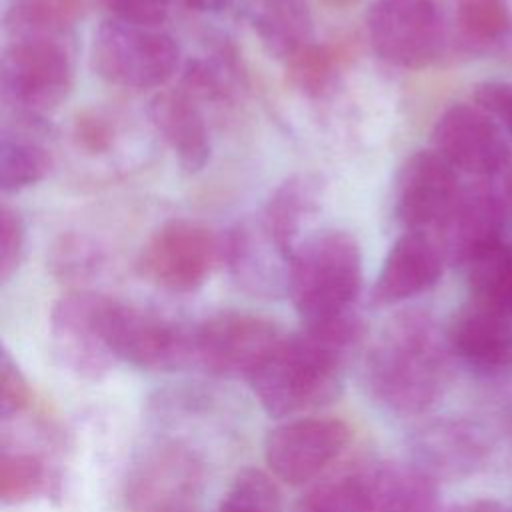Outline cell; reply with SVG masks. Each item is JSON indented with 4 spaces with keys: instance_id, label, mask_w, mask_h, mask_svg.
Returning <instances> with one entry per match:
<instances>
[{
    "instance_id": "1",
    "label": "cell",
    "mask_w": 512,
    "mask_h": 512,
    "mask_svg": "<svg viewBox=\"0 0 512 512\" xmlns=\"http://www.w3.org/2000/svg\"><path fill=\"white\" fill-rule=\"evenodd\" d=\"M362 336L364 324L354 312L282 336L250 378L260 406L282 418L332 402L342 392L346 356Z\"/></svg>"
},
{
    "instance_id": "2",
    "label": "cell",
    "mask_w": 512,
    "mask_h": 512,
    "mask_svg": "<svg viewBox=\"0 0 512 512\" xmlns=\"http://www.w3.org/2000/svg\"><path fill=\"white\" fill-rule=\"evenodd\" d=\"M446 380V348L430 318L416 312L392 318L364 362L368 394L396 414L430 408L442 396Z\"/></svg>"
},
{
    "instance_id": "3",
    "label": "cell",
    "mask_w": 512,
    "mask_h": 512,
    "mask_svg": "<svg viewBox=\"0 0 512 512\" xmlns=\"http://www.w3.org/2000/svg\"><path fill=\"white\" fill-rule=\"evenodd\" d=\"M362 288V250L346 230L304 238L288 266V296L304 326L352 312Z\"/></svg>"
},
{
    "instance_id": "4",
    "label": "cell",
    "mask_w": 512,
    "mask_h": 512,
    "mask_svg": "<svg viewBox=\"0 0 512 512\" xmlns=\"http://www.w3.org/2000/svg\"><path fill=\"white\" fill-rule=\"evenodd\" d=\"M74 62L58 38L22 36L0 62L2 102L20 124L40 126L70 96Z\"/></svg>"
},
{
    "instance_id": "5",
    "label": "cell",
    "mask_w": 512,
    "mask_h": 512,
    "mask_svg": "<svg viewBox=\"0 0 512 512\" xmlns=\"http://www.w3.org/2000/svg\"><path fill=\"white\" fill-rule=\"evenodd\" d=\"M180 48L176 40L156 28L104 20L92 34L90 64L108 84L124 90L164 86L176 72Z\"/></svg>"
},
{
    "instance_id": "6",
    "label": "cell",
    "mask_w": 512,
    "mask_h": 512,
    "mask_svg": "<svg viewBox=\"0 0 512 512\" xmlns=\"http://www.w3.org/2000/svg\"><path fill=\"white\" fill-rule=\"evenodd\" d=\"M100 328L114 358L136 368L170 372L194 364V328L158 312L106 298Z\"/></svg>"
},
{
    "instance_id": "7",
    "label": "cell",
    "mask_w": 512,
    "mask_h": 512,
    "mask_svg": "<svg viewBox=\"0 0 512 512\" xmlns=\"http://www.w3.org/2000/svg\"><path fill=\"white\" fill-rule=\"evenodd\" d=\"M220 264H224L222 234L186 218L158 226L136 258V270L146 282L174 294L198 290Z\"/></svg>"
},
{
    "instance_id": "8",
    "label": "cell",
    "mask_w": 512,
    "mask_h": 512,
    "mask_svg": "<svg viewBox=\"0 0 512 512\" xmlns=\"http://www.w3.org/2000/svg\"><path fill=\"white\" fill-rule=\"evenodd\" d=\"M366 32L372 50L398 68H426L444 48V22L434 0H374Z\"/></svg>"
},
{
    "instance_id": "9",
    "label": "cell",
    "mask_w": 512,
    "mask_h": 512,
    "mask_svg": "<svg viewBox=\"0 0 512 512\" xmlns=\"http://www.w3.org/2000/svg\"><path fill=\"white\" fill-rule=\"evenodd\" d=\"M282 340L274 322L250 312H218L194 328V364L220 378H252Z\"/></svg>"
},
{
    "instance_id": "10",
    "label": "cell",
    "mask_w": 512,
    "mask_h": 512,
    "mask_svg": "<svg viewBox=\"0 0 512 512\" xmlns=\"http://www.w3.org/2000/svg\"><path fill=\"white\" fill-rule=\"evenodd\" d=\"M350 428L336 418H298L272 428L264 438L270 470L288 484L320 474L348 444Z\"/></svg>"
},
{
    "instance_id": "11",
    "label": "cell",
    "mask_w": 512,
    "mask_h": 512,
    "mask_svg": "<svg viewBox=\"0 0 512 512\" xmlns=\"http://www.w3.org/2000/svg\"><path fill=\"white\" fill-rule=\"evenodd\" d=\"M106 296L72 290L52 306L50 332L56 356L80 378H102L116 360L100 328V312Z\"/></svg>"
},
{
    "instance_id": "12",
    "label": "cell",
    "mask_w": 512,
    "mask_h": 512,
    "mask_svg": "<svg viewBox=\"0 0 512 512\" xmlns=\"http://www.w3.org/2000/svg\"><path fill=\"white\" fill-rule=\"evenodd\" d=\"M434 150L458 170L492 176L510 162V148L490 114L476 104L446 108L432 130Z\"/></svg>"
},
{
    "instance_id": "13",
    "label": "cell",
    "mask_w": 512,
    "mask_h": 512,
    "mask_svg": "<svg viewBox=\"0 0 512 512\" xmlns=\"http://www.w3.org/2000/svg\"><path fill=\"white\" fill-rule=\"evenodd\" d=\"M202 482V466L180 444L150 450L126 480L130 512H186Z\"/></svg>"
},
{
    "instance_id": "14",
    "label": "cell",
    "mask_w": 512,
    "mask_h": 512,
    "mask_svg": "<svg viewBox=\"0 0 512 512\" xmlns=\"http://www.w3.org/2000/svg\"><path fill=\"white\" fill-rule=\"evenodd\" d=\"M506 208L502 198L484 186L460 188L458 196L436 222V244L446 262L470 266L502 244Z\"/></svg>"
},
{
    "instance_id": "15",
    "label": "cell",
    "mask_w": 512,
    "mask_h": 512,
    "mask_svg": "<svg viewBox=\"0 0 512 512\" xmlns=\"http://www.w3.org/2000/svg\"><path fill=\"white\" fill-rule=\"evenodd\" d=\"M458 176L436 150L410 154L394 182V214L408 230L436 226L458 196Z\"/></svg>"
},
{
    "instance_id": "16",
    "label": "cell",
    "mask_w": 512,
    "mask_h": 512,
    "mask_svg": "<svg viewBox=\"0 0 512 512\" xmlns=\"http://www.w3.org/2000/svg\"><path fill=\"white\" fill-rule=\"evenodd\" d=\"M444 262L434 238L408 230L390 246L372 288V302L392 306L430 290L440 280Z\"/></svg>"
},
{
    "instance_id": "17",
    "label": "cell",
    "mask_w": 512,
    "mask_h": 512,
    "mask_svg": "<svg viewBox=\"0 0 512 512\" xmlns=\"http://www.w3.org/2000/svg\"><path fill=\"white\" fill-rule=\"evenodd\" d=\"M148 120L186 172H200L208 164L210 132L196 98L184 88L160 90L148 104Z\"/></svg>"
},
{
    "instance_id": "18",
    "label": "cell",
    "mask_w": 512,
    "mask_h": 512,
    "mask_svg": "<svg viewBox=\"0 0 512 512\" xmlns=\"http://www.w3.org/2000/svg\"><path fill=\"white\" fill-rule=\"evenodd\" d=\"M450 348L470 366L500 372L512 368V324L508 314L482 302L464 306L448 330Z\"/></svg>"
},
{
    "instance_id": "19",
    "label": "cell",
    "mask_w": 512,
    "mask_h": 512,
    "mask_svg": "<svg viewBox=\"0 0 512 512\" xmlns=\"http://www.w3.org/2000/svg\"><path fill=\"white\" fill-rule=\"evenodd\" d=\"M322 190L320 176L302 172L278 184L268 198L260 216V230L286 260L292 258L302 242L300 234L318 214Z\"/></svg>"
},
{
    "instance_id": "20",
    "label": "cell",
    "mask_w": 512,
    "mask_h": 512,
    "mask_svg": "<svg viewBox=\"0 0 512 512\" xmlns=\"http://www.w3.org/2000/svg\"><path fill=\"white\" fill-rule=\"evenodd\" d=\"M372 512H438L434 478L416 464L382 462L368 468Z\"/></svg>"
},
{
    "instance_id": "21",
    "label": "cell",
    "mask_w": 512,
    "mask_h": 512,
    "mask_svg": "<svg viewBox=\"0 0 512 512\" xmlns=\"http://www.w3.org/2000/svg\"><path fill=\"white\" fill-rule=\"evenodd\" d=\"M250 22L264 46L280 60L312 42V24L302 0H252Z\"/></svg>"
},
{
    "instance_id": "22",
    "label": "cell",
    "mask_w": 512,
    "mask_h": 512,
    "mask_svg": "<svg viewBox=\"0 0 512 512\" xmlns=\"http://www.w3.org/2000/svg\"><path fill=\"white\" fill-rule=\"evenodd\" d=\"M412 454V464L432 478L452 476L468 468L476 458V442L460 424L436 422L414 436Z\"/></svg>"
},
{
    "instance_id": "23",
    "label": "cell",
    "mask_w": 512,
    "mask_h": 512,
    "mask_svg": "<svg viewBox=\"0 0 512 512\" xmlns=\"http://www.w3.org/2000/svg\"><path fill=\"white\" fill-rule=\"evenodd\" d=\"M346 56L342 46L312 40L284 60L288 80L304 96L322 98L336 84Z\"/></svg>"
},
{
    "instance_id": "24",
    "label": "cell",
    "mask_w": 512,
    "mask_h": 512,
    "mask_svg": "<svg viewBox=\"0 0 512 512\" xmlns=\"http://www.w3.org/2000/svg\"><path fill=\"white\" fill-rule=\"evenodd\" d=\"M86 0H12L6 12V28L18 38H60L82 16Z\"/></svg>"
},
{
    "instance_id": "25",
    "label": "cell",
    "mask_w": 512,
    "mask_h": 512,
    "mask_svg": "<svg viewBox=\"0 0 512 512\" xmlns=\"http://www.w3.org/2000/svg\"><path fill=\"white\" fill-rule=\"evenodd\" d=\"M52 168V154L36 140L18 132H2L0 140V188L6 194L20 192L44 180Z\"/></svg>"
},
{
    "instance_id": "26",
    "label": "cell",
    "mask_w": 512,
    "mask_h": 512,
    "mask_svg": "<svg viewBox=\"0 0 512 512\" xmlns=\"http://www.w3.org/2000/svg\"><path fill=\"white\" fill-rule=\"evenodd\" d=\"M290 512H372L368 470L316 484L294 502Z\"/></svg>"
},
{
    "instance_id": "27",
    "label": "cell",
    "mask_w": 512,
    "mask_h": 512,
    "mask_svg": "<svg viewBox=\"0 0 512 512\" xmlns=\"http://www.w3.org/2000/svg\"><path fill=\"white\" fill-rule=\"evenodd\" d=\"M476 302L512 316V242H502L468 266Z\"/></svg>"
},
{
    "instance_id": "28",
    "label": "cell",
    "mask_w": 512,
    "mask_h": 512,
    "mask_svg": "<svg viewBox=\"0 0 512 512\" xmlns=\"http://www.w3.org/2000/svg\"><path fill=\"white\" fill-rule=\"evenodd\" d=\"M456 22L472 42H496L512 32L508 0H458Z\"/></svg>"
},
{
    "instance_id": "29",
    "label": "cell",
    "mask_w": 512,
    "mask_h": 512,
    "mask_svg": "<svg viewBox=\"0 0 512 512\" xmlns=\"http://www.w3.org/2000/svg\"><path fill=\"white\" fill-rule=\"evenodd\" d=\"M46 484L44 464L26 452H4L0 458V500L16 506L32 500Z\"/></svg>"
},
{
    "instance_id": "30",
    "label": "cell",
    "mask_w": 512,
    "mask_h": 512,
    "mask_svg": "<svg viewBox=\"0 0 512 512\" xmlns=\"http://www.w3.org/2000/svg\"><path fill=\"white\" fill-rule=\"evenodd\" d=\"M48 268L62 282H80L90 278L102 266V252L84 236L64 234L48 252Z\"/></svg>"
},
{
    "instance_id": "31",
    "label": "cell",
    "mask_w": 512,
    "mask_h": 512,
    "mask_svg": "<svg viewBox=\"0 0 512 512\" xmlns=\"http://www.w3.org/2000/svg\"><path fill=\"white\" fill-rule=\"evenodd\" d=\"M218 512H280V492L268 474L246 468L232 482Z\"/></svg>"
},
{
    "instance_id": "32",
    "label": "cell",
    "mask_w": 512,
    "mask_h": 512,
    "mask_svg": "<svg viewBox=\"0 0 512 512\" xmlns=\"http://www.w3.org/2000/svg\"><path fill=\"white\" fill-rule=\"evenodd\" d=\"M70 138L82 154L104 156L118 138V120L100 108H84L72 120Z\"/></svg>"
},
{
    "instance_id": "33",
    "label": "cell",
    "mask_w": 512,
    "mask_h": 512,
    "mask_svg": "<svg viewBox=\"0 0 512 512\" xmlns=\"http://www.w3.org/2000/svg\"><path fill=\"white\" fill-rule=\"evenodd\" d=\"M26 226L18 210L2 204L0 208V280L8 282L24 258Z\"/></svg>"
},
{
    "instance_id": "34",
    "label": "cell",
    "mask_w": 512,
    "mask_h": 512,
    "mask_svg": "<svg viewBox=\"0 0 512 512\" xmlns=\"http://www.w3.org/2000/svg\"><path fill=\"white\" fill-rule=\"evenodd\" d=\"M30 404V386L18 364L4 350L0 360V414L4 420L20 414Z\"/></svg>"
},
{
    "instance_id": "35",
    "label": "cell",
    "mask_w": 512,
    "mask_h": 512,
    "mask_svg": "<svg viewBox=\"0 0 512 512\" xmlns=\"http://www.w3.org/2000/svg\"><path fill=\"white\" fill-rule=\"evenodd\" d=\"M114 20L156 28L170 12L172 0H102Z\"/></svg>"
},
{
    "instance_id": "36",
    "label": "cell",
    "mask_w": 512,
    "mask_h": 512,
    "mask_svg": "<svg viewBox=\"0 0 512 512\" xmlns=\"http://www.w3.org/2000/svg\"><path fill=\"white\" fill-rule=\"evenodd\" d=\"M474 104L492 118L506 124L512 136V84L508 82H482L474 88Z\"/></svg>"
},
{
    "instance_id": "37",
    "label": "cell",
    "mask_w": 512,
    "mask_h": 512,
    "mask_svg": "<svg viewBox=\"0 0 512 512\" xmlns=\"http://www.w3.org/2000/svg\"><path fill=\"white\" fill-rule=\"evenodd\" d=\"M502 202L508 214H512V170H508L504 178V188H502Z\"/></svg>"
},
{
    "instance_id": "38",
    "label": "cell",
    "mask_w": 512,
    "mask_h": 512,
    "mask_svg": "<svg viewBox=\"0 0 512 512\" xmlns=\"http://www.w3.org/2000/svg\"><path fill=\"white\" fill-rule=\"evenodd\" d=\"M452 512H494L490 506H462V508H456Z\"/></svg>"
}]
</instances>
